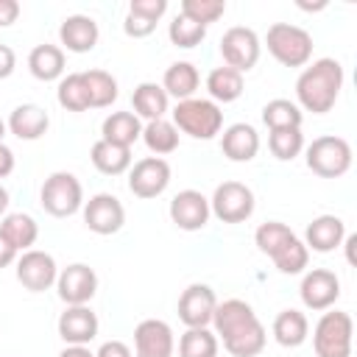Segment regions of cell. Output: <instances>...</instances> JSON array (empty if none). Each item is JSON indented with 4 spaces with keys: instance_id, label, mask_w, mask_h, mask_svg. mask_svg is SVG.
I'll list each match as a JSON object with an SVG mask.
<instances>
[{
    "instance_id": "36",
    "label": "cell",
    "mask_w": 357,
    "mask_h": 357,
    "mask_svg": "<svg viewBox=\"0 0 357 357\" xmlns=\"http://www.w3.org/2000/svg\"><path fill=\"white\" fill-rule=\"evenodd\" d=\"M178 357H218V337L209 326H192L178 337Z\"/></svg>"
},
{
    "instance_id": "17",
    "label": "cell",
    "mask_w": 357,
    "mask_h": 357,
    "mask_svg": "<svg viewBox=\"0 0 357 357\" xmlns=\"http://www.w3.org/2000/svg\"><path fill=\"white\" fill-rule=\"evenodd\" d=\"M176 340L170 324L159 318H145L134 329V354L137 357H173Z\"/></svg>"
},
{
    "instance_id": "16",
    "label": "cell",
    "mask_w": 357,
    "mask_h": 357,
    "mask_svg": "<svg viewBox=\"0 0 357 357\" xmlns=\"http://www.w3.org/2000/svg\"><path fill=\"white\" fill-rule=\"evenodd\" d=\"M218 298L215 290L204 282H192L181 296H178V321L192 329V326H209L215 315Z\"/></svg>"
},
{
    "instance_id": "43",
    "label": "cell",
    "mask_w": 357,
    "mask_h": 357,
    "mask_svg": "<svg viewBox=\"0 0 357 357\" xmlns=\"http://www.w3.org/2000/svg\"><path fill=\"white\" fill-rule=\"evenodd\" d=\"M20 17V3L17 0H0V28H8Z\"/></svg>"
},
{
    "instance_id": "6",
    "label": "cell",
    "mask_w": 357,
    "mask_h": 357,
    "mask_svg": "<svg viewBox=\"0 0 357 357\" xmlns=\"http://www.w3.org/2000/svg\"><path fill=\"white\" fill-rule=\"evenodd\" d=\"M354 321L343 310H329L318 318L312 332V349L318 357H351Z\"/></svg>"
},
{
    "instance_id": "42",
    "label": "cell",
    "mask_w": 357,
    "mask_h": 357,
    "mask_svg": "<svg viewBox=\"0 0 357 357\" xmlns=\"http://www.w3.org/2000/svg\"><path fill=\"white\" fill-rule=\"evenodd\" d=\"M95 357H134V354L123 340H106V343H100Z\"/></svg>"
},
{
    "instance_id": "48",
    "label": "cell",
    "mask_w": 357,
    "mask_h": 357,
    "mask_svg": "<svg viewBox=\"0 0 357 357\" xmlns=\"http://www.w3.org/2000/svg\"><path fill=\"white\" fill-rule=\"evenodd\" d=\"M343 243H346V259H349V265H354V245H357V234L343 237Z\"/></svg>"
},
{
    "instance_id": "10",
    "label": "cell",
    "mask_w": 357,
    "mask_h": 357,
    "mask_svg": "<svg viewBox=\"0 0 357 357\" xmlns=\"http://www.w3.org/2000/svg\"><path fill=\"white\" fill-rule=\"evenodd\" d=\"M259 36L257 31L245 28V25H234L229 28L223 36H220V56H223V64L237 70L240 75L248 73L257 61H259Z\"/></svg>"
},
{
    "instance_id": "50",
    "label": "cell",
    "mask_w": 357,
    "mask_h": 357,
    "mask_svg": "<svg viewBox=\"0 0 357 357\" xmlns=\"http://www.w3.org/2000/svg\"><path fill=\"white\" fill-rule=\"evenodd\" d=\"M3 137H6V123L0 120V142H3Z\"/></svg>"
},
{
    "instance_id": "18",
    "label": "cell",
    "mask_w": 357,
    "mask_h": 357,
    "mask_svg": "<svg viewBox=\"0 0 357 357\" xmlns=\"http://www.w3.org/2000/svg\"><path fill=\"white\" fill-rule=\"evenodd\" d=\"M209 198L198 190H181L170 201V220L181 231H198L209 223Z\"/></svg>"
},
{
    "instance_id": "11",
    "label": "cell",
    "mask_w": 357,
    "mask_h": 357,
    "mask_svg": "<svg viewBox=\"0 0 357 357\" xmlns=\"http://www.w3.org/2000/svg\"><path fill=\"white\" fill-rule=\"evenodd\" d=\"M56 279H59V265H56L53 254L39 251V248H28L17 259V282L25 290L45 293V290H50L56 284Z\"/></svg>"
},
{
    "instance_id": "24",
    "label": "cell",
    "mask_w": 357,
    "mask_h": 357,
    "mask_svg": "<svg viewBox=\"0 0 357 357\" xmlns=\"http://www.w3.org/2000/svg\"><path fill=\"white\" fill-rule=\"evenodd\" d=\"M28 70L36 81H61L64 78V50L59 45H36L28 53Z\"/></svg>"
},
{
    "instance_id": "13",
    "label": "cell",
    "mask_w": 357,
    "mask_h": 357,
    "mask_svg": "<svg viewBox=\"0 0 357 357\" xmlns=\"http://www.w3.org/2000/svg\"><path fill=\"white\" fill-rule=\"evenodd\" d=\"M84 223L95 234H117L126 223V209L117 195L112 192H98L84 204Z\"/></svg>"
},
{
    "instance_id": "45",
    "label": "cell",
    "mask_w": 357,
    "mask_h": 357,
    "mask_svg": "<svg viewBox=\"0 0 357 357\" xmlns=\"http://www.w3.org/2000/svg\"><path fill=\"white\" fill-rule=\"evenodd\" d=\"M11 170H14V151L6 142H0V178L11 176Z\"/></svg>"
},
{
    "instance_id": "41",
    "label": "cell",
    "mask_w": 357,
    "mask_h": 357,
    "mask_svg": "<svg viewBox=\"0 0 357 357\" xmlns=\"http://www.w3.org/2000/svg\"><path fill=\"white\" fill-rule=\"evenodd\" d=\"M123 31H126L128 36H134V39H142V36H151V33L156 31V25H153V22H148V20H142V17H134V14H126V22H123Z\"/></svg>"
},
{
    "instance_id": "12",
    "label": "cell",
    "mask_w": 357,
    "mask_h": 357,
    "mask_svg": "<svg viewBox=\"0 0 357 357\" xmlns=\"http://www.w3.org/2000/svg\"><path fill=\"white\" fill-rule=\"evenodd\" d=\"M170 184V165L162 156H145L128 167V190L137 198H156Z\"/></svg>"
},
{
    "instance_id": "35",
    "label": "cell",
    "mask_w": 357,
    "mask_h": 357,
    "mask_svg": "<svg viewBox=\"0 0 357 357\" xmlns=\"http://www.w3.org/2000/svg\"><path fill=\"white\" fill-rule=\"evenodd\" d=\"M56 98H59V106L67 109V112H86V109H92V106H89V92H86L84 73H70V75H64V78L59 81Z\"/></svg>"
},
{
    "instance_id": "25",
    "label": "cell",
    "mask_w": 357,
    "mask_h": 357,
    "mask_svg": "<svg viewBox=\"0 0 357 357\" xmlns=\"http://www.w3.org/2000/svg\"><path fill=\"white\" fill-rule=\"evenodd\" d=\"M100 139L112 142V145H120V148H131L139 137H142V123L134 112H112L103 126H100Z\"/></svg>"
},
{
    "instance_id": "39",
    "label": "cell",
    "mask_w": 357,
    "mask_h": 357,
    "mask_svg": "<svg viewBox=\"0 0 357 357\" xmlns=\"http://www.w3.org/2000/svg\"><path fill=\"white\" fill-rule=\"evenodd\" d=\"M167 36H170V42H173L176 47L190 50V47H195V45L204 42L206 28L198 25V22H192V20H187L184 14H176L173 22H170V28H167Z\"/></svg>"
},
{
    "instance_id": "33",
    "label": "cell",
    "mask_w": 357,
    "mask_h": 357,
    "mask_svg": "<svg viewBox=\"0 0 357 357\" xmlns=\"http://www.w3.org/2000/svg\"><path fill=\"white\" fill-rule=\"evenodd\" d=\"M86 92H89V106L92 109H106L117 100V78L106 70H84Z\"/></svg>"
},
{
    "instance_id": "32",
    "label": "cell",
    "mask_w": 357,
    "mask_h": 357,
    "mask_svg": "<svg viewBox=\"0 0 357 357\" xmlns=\"http://www.w3.org/2000/svg\"><path fill=\"white\" fill-rule=\"evenodd\" d=\"M142 142L153 156H167L178 148V128L170 120H151L142 126Z\"/></svg>"
},
{
    "instance_id": "3",
    "label": "cell",
    "mask_w": 357,
    "mask_h": 357,
    "mask_svg": "<svg viewBox=\"0 0 357 357\" xmlns=\"http://www.w3.org/2000/svg\"><path fill=\"white\" fill-rule=\"evenodd\" d=\"M254 243H257V248H259L265 257H271L273 265H276L282 273H287V276L301 273V271L307 268V262H310L307 245L298 240V234H296L293 229H287V226L279 223V220L262 223V226L254 231Z\"/></svg>"
},
{
    "instance_id": "31",
    "label": "cell",
    "mask_w": 357,
    "mask_h": 357,
    "mask_svg": "<svg viewBox=\"0 0 357 357\" xmlns=\"http://www.w3.org/2000/svg\"><path fill=\"white\" fill-rule=\"evenodd\" d=\"M206 92H209V100H215V103H231L243 95V75L237 70L220 64L206 75Z\"/></svg>"
},
{
    "instance_id": "46",
    "label": "cell",
    "mask_w": 357,
    "mask_h": 357,
    "mask_svg": "<svg viewBox=\"0 0 357 357\" xmlns=\"http://www.w3.org/2000/svg\"><path fill=\"white\" fill-rule=\"evenodd\" d=\"M11 262H17V248L3 237V231H0V268H8Z\"/></svg>"
},
{
    "instance_id": "40",
    "label": "cell",
    "mask_w": 357,
    "mask_h": 357,
    "mask_svg": "<svg viewBox=\"0 0 357 357\" xmlns=\"http://www.w3.org/2000/svg\"><path fill=\"white\" fill-rule=\"evenodd\" d=\"M165 11H167V0H131L128 3V14L142 17V20L153 22V25L165 17Z\"/></svg>"
},
{
    "instance_id": "5",
    "label": "cell",
    "mask_w": 357,
    "mask_h": 357,
    "mask_svg": "<svg viewBox=\"0 0 357 357\" xmlns=\"http://www.w3.org/2000/svg\"><path fill=\"white\" fill-rule=\"evenodd\" d=\"M268 53L284 67H307L312 59V36L290 22H273L265 33Z\"/></svg>"
},
{
    "instance_id": "15",
    "label": "cell",
    "mask_w": 357,
    "mask_h": 357,
    "mask_svg": "<svg viewBox=\"0 0 357 357\" xmlns=\"http://www.w3.org/2000/svg\"><path fill=\"white\" fill-rule=\"evenodd\" d=\"M298 296H301V304L307 310H315V312L329 310L340 298V279L326 268H312L304 273Z\"/></svg>"
},
{
    "instance_id": "1",
    "label": "cell",
    "mask_w": 357,
    "mask_h": 357,
    "mask_svg": "<svg viewBox=\"0 0 357 357\" xmlns=\"http://www.w3.org/2000/svg\"><path fill=\"white\" fill-rule=\"evenodd\" d=\"M215 337L223 340V349L231 357H257L265 349V326L257 318L254 307L243 298H226L215 307L212 315Z\"/></svg>"
},
{
    "instance_id": "26",
    "label": "cell",
    "mask_w": 357,
    "mask_h": 357,
    "mask_svg": "<svg viewBox=\"0 0 357 357\" xmlns=\"http://www.w3.org/2000/svg\"><path fill=\"white\" fill-rule=\"evenodd\" d=\"M131 106H134V114H137V117H145V120L151 123V120H162V117L167 114L170 98H167V92H165L159 84L142 81V84L134 89V95H131Z\"/></svg>"
},
{
    "instance_id": "37",
    "label": "cell",
    "mask_w": 357,
    "mask_h": 357,
    "mask_svg": "<svg viewBox=\"0 0 357 357\" xmlns=\"http://www.w3.org/2000/svg\"><path fill=\"white\" fill-rule=\"evenodd\" d=\"M268 148H271V153L279 162H290V159H296L304 151V134H301V128H279V131H271Z\"/></svg>"
},
{
    "instance_id": "9",
    "label": "cell",
    "mask_w": 357,
    "mask_h": 357,
    "mask_svg": "<svg viewBox=\"0 0 357 357\" xmlns=\"http://www.w3.org/2000/svg\"><path fill=\"white\" fill-rule=\"evenodd\" d=\"M209 212L220 223H245L254 215V192L243 181H223L209 198Z\"/></svg>"
},
{
    "instance_id": "29",
    "label": "cell",
    "mask_w": 357,
    "mask_h": 357,
    "mask_svg": "<svg viewBox=\"0 0 357 357\" xmlns=\"http://www.w3.org/2000/svg\"><path fill=\"white\" fill-rule=\"evenodd\" d=\"M307 335H310V321L301 310H282L273 318V337L279 346L296 349L307 340Z\"/></svg>"
},
{
    "instance_id": "19",
    "label": "cell",
    "mask_w": 357,
    "mask_h": 357,
    "mask_svg": "<svg viewBox=\"0 0 357 357\" xmlns=\"http://www.w3.org/2000/svg\"><path fill=\"white\" fill-rule=\"evenodd\" d=\"M98 315L86 307V304H78V307H67L61 315H59V337L67 343V346H86L89 340H95L98 335Z\"/></svg>"
},
{
    "instance_id": "34",
    "label": "cell",
    "mask_w": 357,
    "mask_h": 357,
    "mask_svg": "<svg viewBox=\"0 0 357 357\" xmlns=\"http://www.w3.org/2000/svg\"><path fill=\"white\" fill-rule=\"evenodd\" d=\"M301 109L287 100V98H273L262 106V123L271 128V131H279V128H301Z\"/></svg>"
},
{
    "instance_id": "27",
    "label": "cell",
    "mask_w": 357,
    "mask_h": 357,
    "mask_svg": "<svg viewBox=\"0 0 357 357\" xmlns=\"http://www.w3.org/2000/svg\"><path fill=\"white\" fill-rule=\"evenodd\" d=\"M198 84H201V75H198L195 64H190V61H173L162 78V89L167 92V98H176V100L192 98Z\"/></svg>"
},
{
    "instance_id": "14",
    "label": "cell",
    "mask_w": 357,
    "mask_h": 357,
    "mask_svg": "<svg viewBox=\"0 0 357 357\" xmlns=\"http://www.w3.org/2000/svg\"><path fill=\"white\" fill-rule=\"evenodd\" d=\"M56 290H59V298L67 307L89 304L92 296L98 293V273L89 265H84V262H73L64 271H59Z\"/></svg>"
},
{
    "instance_id": "49",
    "label": "cell",
    "mask_w": 357,
    "mask_h": 357,
    "mask_svg": "<svg viewBox=\"0 0 357 357\" xmlns=\"http://www.w3.org/2000/svg\"><path fill=\"white\" fill-rule=\"evenodd\" d=\"M6 209H8V190L0 184V215H6Z\"/></svg>"
},
{
    "instance_id": "38",
    "label": "cell",
    "mask_w": 357,
    "mask_h": 357,
    "mask_svg": "<svg viewBox=\"0 0 357 357\" xmlns=\"http://www.w3.org/2000/svg\"><path fill=\"white\" fill-rule=\"evenodd\" d=\"M187 20L209 28L212 22H218L226 14V3L223 0H181V11Z\"/></svg>"
},
{
    "instance_id": "22",
    "label": "cell",
    "mask_w": 357,
    "mask_h": 357,
    "mask_svg": "<svg viewBox=\"0 0 357 357\" xmlns=\"http://www.w3.org/2000/svg\"><path fill=\"white\" fill-rule=\"evenodd\" d=\"M6 128L17 137V139H25V142H33L39 139L47 128H50V117L42 106L36 103H20L11 114H8V123Z\"/></svg>"
},
{
    "instance_id": "23",
    "label": "cell",
    "mask_w": 357,
    "mask_h": 357,
    "mask_svg": "<svg viewBox=\"0 0 357 357\" xmlns=\"http://www.w3.org/2000/svg\"><path fill=\"white\" fill-rule=\"evenodd\" d=\"M220 151L231 162H251L259 151V134L251 123H234L220 137Z\"/></svg>"
},
{
    "instance_id": "47",
    "label": "cell",
    "mask_w": 357,
    "mask_h": 357,
    "mask_svg": "<svg viewBox=\"0 0 357 357\" xmlns=\"http://www.w3.org/2000/svg\"><path fill=\"white\" fill-rule=\"evenodd\" d=\"M59 357H95V354L86 346H64Z\"/></svg>"
},
{
    "instance_id": "21",
    "label": "cell",
    "mask_w": 357,
    "mask_h": 357,
    "mask_svg": "<svg viewBox=\"0 0 357 357\" xmlns=\"http://www.w3.org/2000/svg\"><path fill=\"white\" fill-rule=\"evenodd\" d=\"M304 245L307 251H318V254H329L335 248L343 245V237H346V223L337 218V215H318L310 220L307 231H304Z\"/></svg>"
},
{
    "instance_id": "7",
    "label": "cell",
    "mask_w": 357,
    "mask_h": 357,
    "mask_svg": "<svg viewBox=\"0 0 357 357\" xmlns=\"http://www.w3.org/2000/svg\"><path fill=\"white\" fill-rule=\"evenodd\" d=\"M39 204L53 218H70L84 206V187L73 173L56 170L45 178L39 190Z\"/></svg>"
},
{
    "instance_id": "20",
    "label": "cell",
    "mask_w": 357,
    "mask_h": 357,
    "mask_svg": "<svg viewBox=\"0 0 357 357\" xmlns=\"http://www.w3.org/2000/svg\"><path fill=\"white\" fill-rule=\"evenodd\" d=\"M59 39L70 53H89L98 45L100 31L89 14H70L59 25Z\"/></svg>"
},
{
    "instance_id": "2",
    "label": "cell",
    "mask_w": 357,
    "mask_h": 357,
    "mask_svg": "<svg viewBox=\"0 0 357 357\" xmlns=\"http://www.w3.org/2000/svg\"><path fill=\"white\" fill-rule=\"evenodd\" d=\"M343 89V67L337 59H315L310 67L301 70L296 81L298 109L312 114H326Z\"/></svg>"
},
{
    "instance_id": "8",
    "label": "cell",
    "mask_w": 357,
    "mask_h": 357,
    "mask_svg": "<svg viewBox=\"0 0 357 357\" xmlns=\"http://www.w3.org/2000/svg\"><path fill=\"white\" fill-rule=\"evenodd\" d=\"M307 167L321 178H340L351 167V145L343 137L324 134L307 145Z\"/></svg>"
},
{
    "instance_id": "44",
    "label": "cell",
    "mask_w": 357,
    "mask_h": 357,
    "mask_svg": "<svg viewBox=\"0 0 357 357\" xmlns=\"http://www.w3.org/2000/svg\"><path fill=\"white\" fill-rule=\"evenodd\" d=\"M14 67H17V56H14V50H11L8 45H0V81L8 78V75L14 73Z\"/></svg>"
},
{
    "instance_id": "28",
    "label": "cell",
    "mask_w": 357,
    "mask_h": 357,
    "mask_svg": "<svg viewBox=\"0 0 357 357\" xmlns=\"http://www.w3.org/2000/svg\"><path fill=\"white\" fill-rule=\"evenodd\" d=\"M89 159H92L98 173H103V176H123L131 167V148H120V145H112L106 139H98L89 148Z\"/></svg>"
},
{
    "instance_id": "4",
    "label": "cell",
    "mask_w": 357,
    "mask_h": 357,
    "mask_svg": "<svg viewBox=\"0 0 357 357\" xmlns=\"http://www.w3.org/2000/svg\"><path fill=\"white\" fill-rule=\"evenodd\" d=\"M173 126L192 139H212L223 128V112L209 98H187L176 103Z\"/></svg>"
},
{
    "instance_id": "30",
    "label": "cell",
    "mask_w": 357,
    "mask_h": 357,
    "mask_svg": "<svg viewBox=\"0 0 357 357\" xmlns=\"http://www.w3.org/2000/svg\"><path fill=\"white\" fill-rule=\"evenodd\" d=\"M0 231L17 251H28L39 237V223L28 212H11L0 220Z\"/></svg>"
}]
</instances>
